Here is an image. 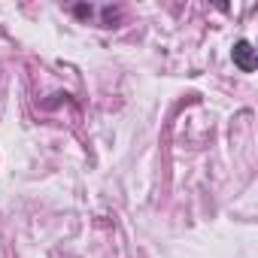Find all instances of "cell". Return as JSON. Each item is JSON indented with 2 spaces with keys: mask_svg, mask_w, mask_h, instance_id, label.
I'll return each instance as SVG.
<instances>
[{
  "mask_svg": "<svg viewBox=\"0 0 258 258\" xmlns=\"http://www.w3.org/2000/svg\"><path fill=\"white\" fill-rule=\"evenodd\" d=\"M231 58H234V64H237L243 73H252V70H255V49H252L249 40H240V43L234 46Z\"/></svg>",
  "mask_w": 258,
  "mask_h": 258,
  "instance_id": "obj_1",
  "label": "cell"
}]
</instances>
